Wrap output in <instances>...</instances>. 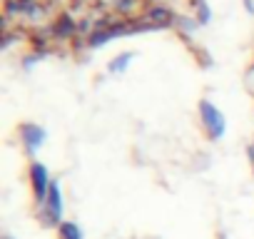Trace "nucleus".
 Masks as SVG:
<instances>
[{
    "mask_svg": "<svg viewBox=\"0 0 254 239\" xmlns=\"http://www.w3.org/2000/svg\"><path fill=\"white\" fill-rule=\"evenodd\" d=\"M199 112H202V122L207 125V130L212 132V137H219L222 132H224V120H222V115H219V110L212 105V102H202L199 105Z\"/></svg>",
    "mask_w": 254,
    "mask_h": 239,
    "instance_id": "obj_1",
    "label": "nucleus"
},
{
    "mask_svg": "<svg viewBox=\"0 0 254 239\" xmlns=\"http://www.w3.org/2000/svg\"><path fill=\"white\" fill-rule=\"evenodd\" d=\"M33 189H35V197L38 199H48V192H50V179H48V170L43 165H33Z\"/></svg>",
    "mask_w": 254,
    "mask_h": 239,
    "instance_id": "obj_2",
    "label": "nucleus"
},
{
    "mask_svg": "<svg viewBox=\"0 0 254 239\" xmlns=\"http://www.w3.org/2000/svg\"><path fill=\"white\" fill-rule=\"evenodd\" d=\"M145 20H147V23H152L155 28H167V25H172V23H175V15H172V10H167L165 5H155V8H150V10H147Z\"/></svg>",
    "mask_w": 254,
    "mask_h": 239,
    "instance_id": "obj_3",
    "label": "nucleus"
},
{
    "mask_svg": "<svg viewBox=\"0 0 254 239\" xmlns=\"http://www.w3.org/2000/svg\"><path fill=\"white\" fill-rule=\"evenodd\" d=\"M23 140H25L28 150H33V152H35V150L43 145L45 132H43L40 127H35V125H25V127H23Z\"/></svg>",
    "mask_w": 254,
    "mask_h": 239,
    "instance_id": "obj_4",
    "label": "nucleus"
},
{
    "mask_svg": "<svg viewBox=\"0 0 254 239\" xmlns=\"http://www.w3.org/2000/svg\"><path fill=\"white\" fill-rule=\"evenodd\" d=\"M75 30H77V25H75V20L70 15H60L55 20V25H53V33L58 38H70V35H75Z\"/></svg>",
    "mask_w": 254,
    "mask_h": 239,
    "instance_id": "obj_5",
    "label": "nucleus"
},
{
    "mask_svg": "<svg viewBox=\"0 0 254 239\" xmlns=\"http://www.w3.org/2000/svg\"><path fill=\"white\" fill-rule=\"evenodd\" d=\"M48 212L53 214V217H60L63 214V197H60V184H50V192H48Z\"/></svg>",
    "mask_w": 254,
    "mask_h": 239,
    "instance_id": "obj_6",
    "label": "nucleus"
},
{
    "mask_svg": "<svg viewBox=\"0 0 254 239\" xmlns=\"http://www.w3.org/2000/svg\"><path fill=\"white\" fill-rule=\"evenodd\" d=\"M60 237H63V239H82L77 224H72V222H63V224H60Z\"/></svg>",
    "mask_w": 254,
    "mask_h": 239,
    "instance_id": "obj_7",
    "label": "nucleus"
},
{
    "mask_svg": "<svg viewBox=\"0 0 254 239\" xmlns=\"http://www.w3.org/2000/svg\"><path fill=\"white\" fill-rule=\"evenodd\" d=\"M130 60H132V53H125L122 58H115V60L110 62V70H112V72H117V70H125Z\"/></svg>",
    "mask_w": 254,
    "mask_h": 239,
    "instance_id": "obj_8",
    "label": "nucleus"
},
{
    "mask_svg": "<svg viewBox=\"0 0 254 239\" xmlns=\"http://www.w3.org/2000/svg\"><path fill=\"white\" fill-rule=\"evenodd\" d=\"M135 3H137V0H120L117 8H120V13H127V10H132V8H135Z\"/></svg>",
    "mask_w": 254,
    "mask_h": 239,
    "instance_id": "obj_9",
    "label": "nucleus"
}]
</instances>
